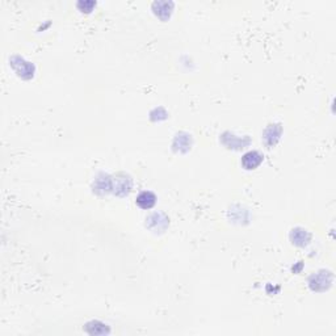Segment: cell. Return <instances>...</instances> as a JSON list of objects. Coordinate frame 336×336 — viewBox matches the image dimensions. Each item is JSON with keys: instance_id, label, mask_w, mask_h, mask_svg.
Instances as JSON below:
<instances>
[{"instance_id": "obj_7", "label": "cell", "mask_w": 336, "mask_h": 336, "mask_svg": "<svg viewBox=\"0 0 336 336\" xmlns=\"http://www.w3.org/2000/svg\"><path fill=\"white\" fill-rule=\"evenodd\" d=\"M93 190L98 194H107L113 192V177H110L109 175H105V173L97 176L95 184H93Z\"/></svg>"}, {"instance_id": "obj_8", "label": "cell", "mask_w": 336, "mask_h": 336, "mask_svg": "<svg viewBox=\"0 0 336 336\" xmlns=\"http://www.w3.org/2000/svg\"><path fill=\"white\" fill-rule=\"evenodd\" d=\"M290 241L297 247H305L311 241V235L307 230L302 229V227H295L290 232Z\"/></svg>"}, {"instance_id": "obj_13", "label": "cell", "mask_w": 336, "mask_h": 336, "mask_svg": "<svg viewBox=\"0 0 336 336\" xmlns=\"http://www.w3.org/2000/svg\"><path fill=\"white\" fill-rule=\"evenodd\" d=\"M95 6H96L95 2H79V3H77V8L81 9L82 12H86V13L91 12Z\"/></svg>"}, {"instance_id": "obj_9", "label": "cell", "mask_w": 336, "mask_h": 336, "mask_svg": "<svg viewBox=\"0 0 336 336\" xmlns=\"http://www.w3.org/2000/svg\"><path fill=\"white\" fill-rule=\"evenodd\" d=\"M175 4L172 2H155L152 4V11L161 20L166 21L171 17Z\"/></svg>"}, {"instance_id": "obj_11", "label": "cell", "mask_w": 336, "mask_h": 336, "mask_svg": "<svg viewBox=\"0 0 336 336\" xmlns=\"http://www.w3.org/2000/svg\"><path fill=\"white\" fill-rule=\"evenodd\" d=\"M135 204L140 206L143 210H150L155 206L156 204V196L155 193L150 192V190H143L137 196V200H135Z\"/></svg>"}, {"instance_id": "obj_4", "label": "cell", "mask_w": 336, "mask_h": 336, "mask_svg": "<svg viewBox=\"0 0 336 336\" xmlns=\"http://www.w3.org/2000/svg\"><path fill=\"white\" fill-rule=\"evenodd\" d=\"M281 134H283V126L280 124H271L265 128L264 133H263V141L271 149V147L276 146L281 138Z\"/></svg>"}, {"instance_id": "obj_6", "label": "cell", "mask_w": 336, "mask_h": 336, "mask_svg": "<svg viewBox=\"0 0 336 336\" xmlns=\"http://www.w3.org/2000/svg\"><path fill=\"white\" fill-rule=\"evenodd\" d=\"M263 161H264V156H263L262 152L252 150V151L246 152V154L242 156L241 164L244 170L252 171V170H256V168L263 163Z\"/></svg>"}, {"instance_id": "obj_2", "label": "cell", "mask_w": 336, "mask_h": 336, "mask_svg": "<svg viewBox=\"0 0 336 336\" xmlns=\"http://www.w3.org/2000/svg\"><path fill=\"white\" fill-rule=\"evenodd\" d=\"M333 276L330 271H318L309 279V286L314 292H326L332 285Z\"/></svg>"}, {"instance_id": "obj_12", "label": "cell", "mask_w": 336, "mask_h": 336, "mask_svg": "<svg viewBox=\"0 0 336 336\" xmlns=\"http://www.w3.org/2000/svg\"><path fill=\"white\" fill-rule=\"evenodd\" d=\"M192 147V137L187 133H179L173 140V149L179 152H187Z\"/></svg>"}, {"instance_id": "obj_5", "label": "cell", "mask_w": 336, "mask_h": 336, "mask_svg": "<svg viewBox=\"0 0 336 336\" xmlns=\"http://www.w3.org/2000/svg\"><path fill=\"white\" fill-rule=\"evenodd\" d=\"M131 188H133V182L129 176L120 173L113 179V193L117 196H126L130 193Z\"/></svg>"}, {"instance_id": "obj_3", "label": "cell", "mask_w": 336, "mask_h": 336, "mask_svg": "<svg viewBox=\"0 0 336 336\" xmlns=\"http://www.w3.org/2000/svg\"><path fill=\"white\" fill-rule=\"evenodd\" d=\"M168 225H170V220L161 211L152 213L149 215V218H146V226L154 232H163L168 227Z\"/></svg>"}, {"instance_id": "obj_10", "label": "cell", "mask_w": 336, "mask_h": 336, "mask_svg": "<svg viewBox=\"0 0 336 336\" xmlns=\"http://www.w3.org/2000/svg\"><path fill=\"white\" fill-rule=\"evenodd\" d=\"M221 140H222V143L225 145V146L229 147V149H234V150L242 149V147L247 146L248 143H250V140H248L247 137L239 138V137H236V135H234V134H230V133L223 134Z\"/></svg>"}, {"instance_id": "obj_1", "label": "cell", "mask_w": 336, "mask_h": 336, "mask_svg": "<svg viewBox=\"0 0 336 336\" xmlns=\"http://www.w3.org/2000/svg\"><path fill=\"white\" fill-rule=\"evenodd\" d=\"M9 65L13 69V71L17 74V76H20L21 79H25V81H29L34 76V72H36V69L34 66L27 61L25 58L20 57V55H13L11 60H9Z\"/></svg>"}]
</instances>
